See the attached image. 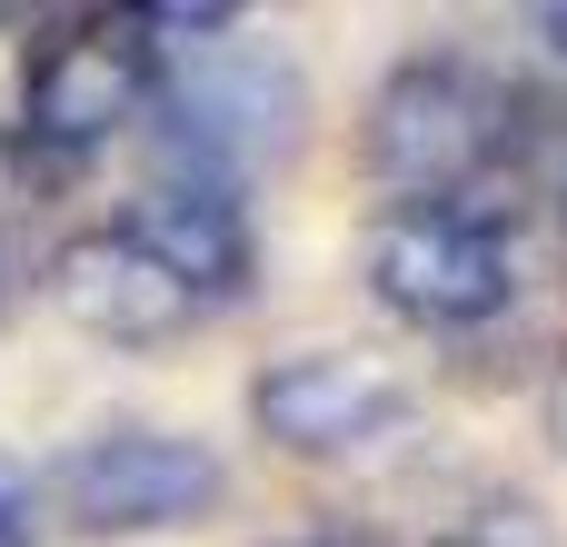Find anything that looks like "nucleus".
I'll return each instance as SVG.
<instances>
[{"instance_id": "13", "label": "nucleus", "mask_w": 567, "mask_h": 547, "mask_svg": "<svg viewBox=\"0 0 567 547\" xmlns=\"http://www.w3.org/2000/svg\"><path fill=\"white\" fill-rule=\"evenodd\" d=\"M269 547H379V538H359V528H299V538H269Z\"/></svg>"}, {"instance_id": "1", "label": "nucleus", "mask_w": 567, "mask_h": 547, "mask_svg": "<svg viewBox=\"0 0 567 547\" xmlns=\"http://www.w3.org/2000/svg\"><path fill=\"white\" fill-rule=\"evenodd\" d=\"M528 140H538V100L468 60V50H409L379 90H369V179L399 199V209H488L498 219V179L528 169Z\"/></svg>"}, {"instance_id": "2", "label": "nucleus", "mask_w": 567, "mask_h": 547, "mask_svg": "<svg viewBox=\"0 0 567 547\" xmlns=\"http://www.w3.org/2000/svg\"><path fill=\"white\" fill-rule=\"evenodd\" d=\"M150 110L169 120V179H209V189H249L309 140V80L239 30L199 50H159Z\"/></svg>"}, {"instance_id": "8", "label": "nucleus", "mask_w": 567, "mask_h": 547, "mask_svg": "<svg viewBox=\"0 0 567 547\" xmlns=\"http://www.w3.org/2000/svg\"><path fill=\"white\" fill-rule=\"evenodd\" d=\"M209 309H229L239 289H249V269H259V239H249V199L239 189H209V179H150L130 209H120Z\"/></svg>"}, {"instance_id": "4", "label": "nucleus", "mask_w": 567, "mask_h": 547, "mask_svg": "<svg viewBox=\"0 0 567 547\" xmlns=\"http://www.w3.org/2000/svg\"><path fill=\"white\" fill-rule=\"evenodd\" d=\"M159 90V50L140 40L130 10H70L30 40L20 60V159H90L110 149L130 120H150Z\"/></svg>"}, {"instance_id": "6", "label": "nucleus", "mask_w": 567, "mask_h": 547, "mask_svg": "<svg viewBox=\"0 0 567 547\" xmlns=\"http://www.w3.org/2000/svg\"><path fill=\"white\" fill-rule=\"evenodd\" d=\"M40 289H50V309H60L80 339H100V349H169V339H189V329L209 319V299H199L130 219L70 229V239L40 259Z\"/></svg>"}, {"instance_id": "5", "label": "nucleus", "mask_w": 567, "mask_h": 547, "mask_svg": "<svg viewBox=\"0 0 567 547\" xmlns=\"http://www.w3.org/2000/svg\"><path fill=\"white\" fill-rule=\"evenodd\" d=\"M369 289L409 329H488L518 309V249L488 209H379Z\"/></svg>"}, {"instance_id": "14", "label": "nucleus", "mask_w": 567, "mask_h": 547, "mask_svg": "<svg viewBox=\"0 0 567 547\" xmlns=\"http://www.w3.org/2000/svg\"><path fill=\"white\" fill-rule=\"evenodd\" d=\"M538 30H548V50L567 60V0H548V10H538Z\"/></svg>"}, {"instance_id": "10", "label": "nucleus", "mask_w": 567, "mask_h": 547, "mask_svg": "<svg viewBox=\"0 0 567 547\" xmlns=\"http://www.w3.org/2000/svg\"><path fill=\"white\" fill-rule=\"evenodd\" d=\"M20 209H30V159H20V140L0 130V309H10V289H20Z\"/></svg>"}, {"instance_id": "11", "label": "nucleus", "mask_w": 567, "mask_h": 547, "mask_svg": "<svg viewBox=\"0 0 567 547\" xmlns=\"http://www.w3.org/2000/svg\"><path fill=\"white\" fill-rule=\"evenodd\" d=\"M40 478L20 468V458H0V547H40Z\"/></svg>"}, {"instance_id": "7", "label": "nucleus", "mask_w": 567, "mask_h": 547, "mask_svg": "<svg viewBox=\"0 0 567 547\" xmlns=\"http://www.w3.org/2000/svg\"><path fill=\"white\" fill-rule=\"evenodd\" d=\"M409 419H419L409 379L379 359H349V349H299V359H269L249 379V429L279 458H369Z\"/></svg>"}, {"instance_id": "12", "label": "nucleus", "mask_w": 567, "mask_h": 547, "mask_svg": "<svg viewBox=\"0 0 567 547\" xmlns=\"http://www.w3.org/2000/svg\"><path fill=\"white\" fill-rule=\"evenodd\" d=\"M538 419H548V448L567 458V359L548 369V399H538Z\"/></svg>"}, {"instance_id": "9", "label": "nucleus", "mask_w": 567, "mask_h": 547, "mask_svg": "<svg viewBox=\"0 0 567 547\" xmlns=\"http://www.w3.org/2000/svg\"><path fill=\"white\" fill-rule=\"evenodd\" d=\"M429 547H558V528L538 498H468L458 518L429 528Z\"/></svg>"}, {"instance_id": "3", "label": "nucleus", "mask_w": 567, "mask_h": 547, "mask_svg": "<svg viewBox=\"0 0 567 547\" xmlns=\"http://www.w3.org/2000/svg\"><path fill=\"white\" fill-rule=\"evenodd\" d=\"M229 498V458L209 438L179 429H90L50 458L40 478V518L80 528V538H159V528H199Z\"/></svg>"}]
</instances>
